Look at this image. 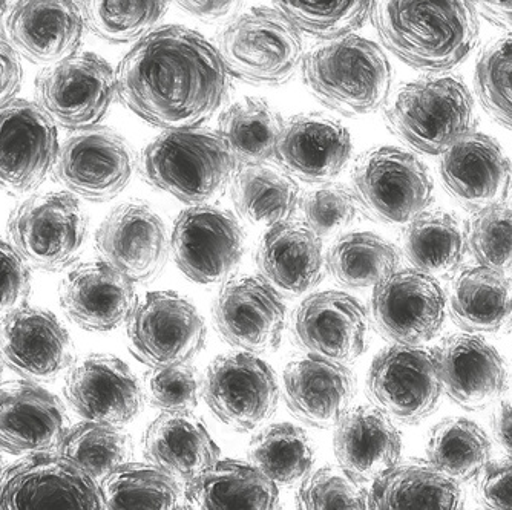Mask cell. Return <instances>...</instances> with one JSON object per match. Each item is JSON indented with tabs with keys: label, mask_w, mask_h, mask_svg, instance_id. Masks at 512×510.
I'll use <instances>...</instances> for the list:
<instances>
[{
	"label": "cell",
	"mask_w": 512,
	"mask_h": 510,
	"mask_svg": "<svg viewBox=\"0 0 512 510\" xmlns=\"http://www.w3.org/2000/svg\"><path fill=\"white\" fill-rule=\"evenodd\" d=\"M115 82L129 111L165 131L203 125L229 92V72L217 46L178 25L137 40L115 71Z\"/></svg>",
	"instance_id": "1"
},
{
	"label": "cell",
	"mask_w": 512,
	"mask_h": 510,
	"mask_svg": "<svg viewBox=\"0 0 512 510\" xmlns=\"http://www.w3.org/2000/svg\"><path fill=\"white\" fill-rule=\"evenodd\" d=\"M371 19L382 45L419 71H450L479 42L471 0H376Z\"/></svg>",
	"instance_id": "2"
},
{
	"label": "cell",
	"mask_w": 512,
	"mask_h": 510,
	"mask_svg": "<svg viewBox=\"0 0 512 510\" xmlns=\"http://www.w3.org/2000/svg\"><path fill=\"white\" fill-rule=\"evenodd\" d=\"M302 80L316 99L347 117L387 103L393 68L381 46L356 34L321 40L302 57Z\"/></svg>",
	"instance_id": "3"
},
{
	"label": "cell",
	"mask_w": 512,
	"mask_h": 510,
	"mask_svg": "<svg viewBox=\"0 0 512 510\" xmlns=\"http://www.w3.org/2000/svg\"><path fill=\"white\" fill-rule=\"evenodd\" d=\"M237 166L221 135L200 126L166 129L140 155L143 180L191 206L217 200Z\"/></svg>",
	"instance_id": "4"
},
{
	"label": "cell",
	"mask_w": 512,
	"mask_h": 510,
	"mask_svg": "<svg viewBox=\"0 0 512 510\" xmlns=\"http://www.w3.org/2000/svg\"><path fill=\"white\" fill-rule=\"evenodd\" d=\"M385 120L413 151L442 155L474 131V100L459 77H427L407 83L387 100Z\"/></svg>",
	"instance_id": "5"
},
{
	"label": "cell",
	"mask_w": 512,
	"mask_h": 510,
	"mask_svg": "<svg viewBox=\"0 0 512 510\" xmlns=\"http://www.w3.org/2000/svg\"><path fill=\"white\" fill-rule=\"evenodd\" d=\"M227 72L252 85L289 82L302 63L301 31L276 8H250L232 17L218 36Z\"/></svg>",
	"instance_id": "6"
},
{
	"label": "cell",
	"mask_w": 512,
	"mask_h": 510,
	"mask_svg": "<svg viewBox=\"0 0 512 510\" xmlns=\"http://www.w3.org/2000/svg\"><path fill=\"white\" fill-rule=\"evenodd\" d=\"M353 192L371 220L408 226L433 201V178L413 152L381 146L364 152L353 169Z\"/></svg>",
	"instance_id": "7"
},
{
	"label": "cell",
	"mask_w": 512,
	"mask_h": 510,
	"mask_svg": "<svg viewBox=\"0 0 512 510\" xmlns=\"http://www.w3.org/2000/svg\"><path fill=\"white\" fill-rule=\"evenodd\" d=\"M88 227V215L74 195L48 192L17 204L7 232L14 249L30 267L56 273L79 258Z\"/></svg>",
	"instance_id": "8"
},
{
	"label": "cell",
	"mask_w": 512,
	"mask_h": 510,
	"mask_svg": "<svg viewBox=\"0 0 512 510\" xmlns=\"http://www.w3.org/2000/svg\"><path fill=\"white\" fill-rule=\"evenodd\" d=\"M106 509L96 478L60 452L27 455L0 475V510Z\"/></svg>",
	"instance_id": "9"
},
{
	"label": "cell",
	"mask_w": 512,
	"mask_h": 510,
	"mask_svg": "<svg viewBox=\"0 0 512 510\" xmlns=\"http://www.w3.org/2000/svg\"><path fill=\"white\" fill-rule=\"evenodd\" d=\"M37 103L60 128H96L117 95L115 72L94 53H76L46 66L36 82Z\"/></svg>",
	"instance_id": "10"
},
{
	"label": "cell",
	"mask_w": 512,
	"mask_h": 510,
	"mask_svg": "<svg viewBox=\"0 0 512 510\" xmlns=\"http://www.w3.org/2000/svg\"><path fill=\"white\" fill-rule=\"evenodd\" d=\"M59 149L56 121L39 103L14 99L0 106V190L20 197L39 189Z\"/></svg>",
	"instance_id": "11"
},
{
	"label": "cell",
	"mask_w": 512,
	"mask_h": 510,
	"mask_svg": "<svg viewBox=\"0 0 512 510\" xmlns=\"http://www.w3.org/2000/svg\"><path fill=\"white\" fill-rule=\"evenodd\" d=\"M129 348L152 368L189 363L206 344L197 308L172 291H152L128 319Z\"/></svg>",
	"instance_id": "12"
},
{
	"label": "cell",
	"mask_w": 512,
	"mask_h": 510,
	"mask_svg": "<svg viewBox=\"0 0 512 510\" xmlns=\"http://www.w3.org/2000/svg\"><path fill=\"white\" fill-rule=\"evenodd\" d=\"M178 269L201 285L226 281L244 253L237 216L211 204H197L178 215L171 238Z\"/></svg>",
	"instance_id": "13"
},
{
	"label": "cell",
	"mask_w": 512,
	"mask_h": 510,
	"mask_svg": "<svg viewBox=\"0 0 512 510\" xmlns=\"http://www.w3.org/2000/svg\"><path fill=\"white\" fill-rule=\"evenodd\" d=\"M203 397L215 416L237 431H252L273 416L279 388L272 368L247 351L218 356L207 368Z\"/></svg>",
	"instance_id": "14"
},
{
	"label": "cell",
	"mask_w": 512,
	"mask_h": 510,
	"mask_svg": "<svg viewBox=\"0 0 512 510\" xmlns=\"http://www.w3.org/2000/svg\"><path fill=\"white\" fill-rule=\"evenodd\" d=\"M371 313L382 336L421 347L444 327L447 296L439 279L417 269L396 270L375 285Z\"/></svg>",
	"instance_id": "15"
},
{
	"label": "cell",
	"mask_w": 512,
	"mask_h": 510,
	"mask_svg": "<svg viewBox=\"0 0 512 510\" xmlns=\"http://www.w3.org/2000/svg\"><path fill=\"white\" fill-rule=\"evenodd\" d=\"M367 386L378 408L407 425L431 416L444 391L433 351L414 345L382 350L371 363Z\"/></svg>",
	"instance_id": "16"
},
{
	"label": "cell",
	"mask_w": 512,
	"mask_h": 510,
	"mask_svg": "<svg viewBox=\"0 0 512 510\" xmlns=\"http://www.w3.org/2000/svg\"><path fill=\"white\" fill-rule=\"evenodd\" d=\"M134 174V155L125 138L108 128L76 131L60 146L53 175L74 195L94 203L114 200Z\"/></svg>",
	"instance_id": "17"
},
{
	"label": "cell",
	"mask_w": 512,
	"mask_h": 510,
	"mask_svg": "<svg viewBox=\"0 0 512 510\" xmlns=\"http://www.w3.org/2000/svg\"><path fill=\"white\" fill-rule=\"evenodd\" d=\"M218 334L247 353H270L283 340L286 305L263 276H237L227 281L212 308Z\"/></svg>",
	"instance_id": "18"
},
{
	"label": "cell",
	"mask_w": 512,
	"mask_h": 510,
	"mask_svg": "<svg viewBox=\"0 0 512 510\" xmlns=\"http://www.w3.org/2000/svg\"><path fill=\"white\" fill-rule=\"evenodd\" d=\"M0 359L23 379H57L74 363V344L51 311L25 304L0 322Z\"/></svg>",
	"instance_id": "19"
},
{
	"label": "cell",
	"mask_w": 512,
	"mask_h": 510,
	"mask_svg": "<svg viewBox=\"0 0 512 510\" xmlns=\"http://www.w3.org/2000/svg\"><path fill=\"white\" fill-rule=\"evenodd\" d=\"M96 249L103 261L132 282L145 284L160 276L168 264V230L148 204H122L100 226Z\"/></svg>",
	"instance_id": "20"
},
{
	"label": "cell",
	"mask_w": 512,
	"mask_h": 510,
	"mask_svg": "<svg viewBox=\"0 0 512 510\" xmlns=\"http://www.w3.org/2000/svg\"><path fill=\"white\" fill-rule=\"evenodd\" d=\"M69 406L89 422L125 426L140 414L143 391L122 360L108 354H89L69 367L65 379Z\"/></svg>",
	"instance_id": "21"
},
{
	"label": "cell",
	"mask_w": 512,
	"mask_h": 510,
	"mask_svg": "<svg viewBox=\"0 0 512 510\" xmlns=\"http://www.w3.org/2000/svg\"><path fill=\"white\" fill-rule=\"evenodd\" d=\"M370 319L364 305L342 291L309 296L295 314L296 344L322 359L352 363L368 347Z\"/></svg>",
	"instance_id": "22"
},
{
	"label": "cell",
	"mask_w": 512,
	"mask_h": 510,
	"mask_svg": "<svg viewBox=\"0 0 512 510\" xmlns=\"http://www.w3.org/2000/svg\"><path fill=\"white\" fill-rule=\"evenodd\" d=\"M85 30L79 0H17L4 17L5 37L17 53L46 66L76 54Z\"/></svg>",
	"instance_id": "23"
},
{
	"label": "cell",
	"mask_w": 512,
	"mask_h": 510,
	"mask_svg": "<svg viewBox=\"0 0 512 510\" xmlns=\"http://www.w3.org/2000/svg\"><path fill=\"white\" fill-rule=\"evenodd\" d=\"M69 429L59 397L30 379L0 383V449L13 455L59 449Z\"/></svg>",
	"instance_id": "24"
},
{
	"label": "cell",
	"mask_w": 512,
	"mask_h": 510,
	"mask_svg": "<svg viewBox=\"0 0 512 510\" xmlns=\"http://www.w3.org/2000/svg\"><path fill=\"white\" fill-rule=\"evenodd\" d=\"M440 175L451 197L471 212L505 203L512 167L490 135L471 131L442 154Z\"/></svg>",
	"instance_id": "25"
},
{
	"label": "cell",
	"mask_w": 512,
	"mask_h": 510,
	"mask_svg": "<svg viewBox=\"0 0 512 510\" xmlns=\"http://www.w3.org/2000/svg\"><path fill=\"white\" fill-rule=\"evenodd\" d=\"M60 305L83 330H115L128 322L138 299L134 282L106 261L77 265L60 284Z\"/></svg>",
	"instance_id": "26"
},
{
	"label": "cell",
	"mask_w": 512,
	"mask_h": 510,
	"mask_svg": "<svg viewBox=\"0 0 512 510\" xmlns=\"http://www.w3.org/2000/svg\"><path fill=\"white\" fill-rule=\"evenodd\" d=\"M445 393L462 408L480 411L505 394L508 373L499 351L476 334H454L433 350Z\"/></svg>",
	"instance_id": "27"
},
{
	"label": "cell",
	"mask_w": 512,
	"mask_h": 510,
	"mask_svg": "<svg viewBox=\"0 0 512 510\" xmlns=\"http://www.w3.org/2000/svg\"><path fill=\"white\" fill-rule=\"evenodd\" d=\"M352 157V137L338 120L325 115L299 114L279 132L275 160L290 177L325 183L338 177Z\"/></svg>",
	"instance_id": "28"
},
{
	"label": "cell",
	"mask_w": 512,
	"mask_h": 510,
	"mask_svg": "<svg viewBox=\"0 0 512 510\" xmlns=\"http://www.w3.org/2000/svg\"><path fill=\"white\" fill-rule=\"evenodd\" d=\"M284 393L296 419L312 428H332L355 399L356 376L345 363L307 354L284 370Z\"/></svg>",
	"instance_id": "29"
},
{
	"label": "cell",
	"mask_w": 512,
	"mask_h": 510,
	"mask_svg": "<svg viewBox=\"0 0 512 510\" xmlns=\"http://www.w3.org/2000/svg\"><path fill=\"white\" fill-rule=\"evenodd\" d=\"M256 264L276 290L289 296L304 295L325 276L322 238L301 221L275 224L258 244Z\"/></svg>",
	"instance_id": "30"
},
{
	"label": "cell",
	"mask_w": 512,
	"mask_h": 510,
	"mask_svg": "<svg viewBox=\"0 0 512 510\" xmlns=\"http://www.w3.org/2000/svg\"><path fill=\"white\" fill-rule=\"evenodd\" d=\"M333 448L339 466L367 483L401 460L402 439L387 412L359 405L348 408L336 423Z\"/></svg>",
	"instance_id": "31"
},
{
	"label": "cell",
	"mask_w": 512,
	"mask_h": 510,
	"mask_svg": "<svg viewBox=\"0 0 512 510\" xmlns=\"http://www.w3.org/2000/svg\"><path fill=\"white\" fill-rule=\"evenodd\" d=\"M149 463L181 480H192L220 458L206 426L189 412H163L143 435Z\"/></svg>",
	"instance_id": "32"
},
{
	"label": "cell",
	"mask_w": 512,
	"mask_h": 510,
	"mask_svg": "<svg viewBox=\"0 0 512 510\" xmlns=\"http://www.w3.org/2000/svg\"><path fill=\"white\" fill-rule=\"evenodd\" d=\"M459 483L437 469L430 460L398 461L373 480L370 509L451 510L462 506Z\"/></svg>",
	"instance_id": "33"
},
{
	"label": "cell",
	"mask_w": 512,
	"mask_h": 510,
	"mask_svg": "<svg viewBox=\"0 0 512 510\" xmlns=\"http://www.w3.org/2000/svg\"><path fill=\"white\" fill-rule=\"evenodd\" d=\"M186 500L194 509H273L278 488L252 463L218 460L186 484Z\"/></svg>",
	"instance_id": "34"
},
{
	"label": "cell",
	"mask_w": 512,
	"mask_h": 510,
	"mask_svg": "<svg viewBox=\"0 0 512 510\" xmlns=\"http://www.w3.org/2000/svg\"><path fill=\"white\" fill-rule=\"evenodd\" d=\"M450 311L467 333H505L512 327L511 281L483 265L465 269L451 290Z\"/></svg>",
	"instance_id": "35"
},
{
	"label": "cell",
	"mask_w": 512,
	"mask_h": 510,
	"mask_svg": "<svg viewBox=\"0 0 512 510\" xmlns=\"http://www.w3.org/2000/svg\"><path fill=\"white\" fill-rule=\"evenodd\" d=\"M468 249L462 221L447 212H424L408 224L404 252L414 269L436 279H448L459 270Z\"/></svg>",
	"instance_id": "36"
},
{
	"label": "cell",
	"mask_w": 512,
	"mask_h": 510,
	"mask_svg": "<svg viewBox=\"0 0 512 510\" xmlns=\"http://www.w3.org/2000/svg\"><path fill=\"white\" fill-rule=\"evenodd\" d=\"M238 215L253 226L272 227L290 220L299 206V187L289 174L261 164H244L232 181Z\"/></svg>",
	"instance_id": "37"
},
{
	"label": "cell",
	"mask_w": 512,
	"mask_h": 510,
	"mask_svg": "<svg viewBox=\"0 0 512 510\" xmlns=\"http://www.w3.org/2000/svg\"><path fill=\"white\" fill-rule=\"evenodd\" d=\"M283 120L261 99L246 97L221 114L218 134L240 166L261 164L275 158Z\"/></svg>",
	"instance_id": "38"
},
{
	"label": "cell",
	"mask_w": 512,
	"mask_h": 510,
	"mask_svg": "<svg viewBox=\"0 0 512 510\" xmlns=\"http://www.w3.org/2000/svg\"><path fill=\"white\" fill-rule=\"evenodd\" d=\"M249 460L273 483L292 486L309 477L315 449L304 429L292 423H276L253 437Z\"/></svg>",
	"instance_id": "39"
},
{
	"label": "cell",
	"mask_w": 512,
	"mask_h": 510,
	"mask_svg": "<svg viewBox=\"0 0 512 510\" xmlns=\"http://www.w3.org/2000/svg\"><path fill=\"white\" fill-rule=\"evenodd\" d=\"M427 454L428 460L451 480L468 483L490 465L491 443L477 423L456 417L434 426Z\"/></svg>",
	"instance_id": "40"
},
{
	"label": "cell",
	"mask_w": 512,
	"mask_h": 510,
	"mask_svg": "<svg viewBox=\"0 0 512 510\" xmlns=\"http://www.w3.org/2000/svg\"><path fill=\"white\" fill-rule=\"evenodd\" d=\"M401 256L393 244L371 232L347 233L327 255V269L348 288L375 287L398 270Z\"/></svg>",
	"instance_id": "41"
},
{
	"label": "cell",
	"mask_w": 512,
	"mask_h": 510,
	"mask_svg": "<svg viewBox=\"0 0 512 510\" xmlns=\"http://www.w3.org/2000/svg\"><path fill=\"white\" fill-rule=\"evenodd\" d=\"M106 509H175L180 503L177 478L155 465L125 463L100 481Z\"/></svg>",
	"instance_id": "42"
},
{
	"label": "cell",
	"mask_w": 512,
	"mask_h": 510,
	"mask_svg": "<svg viewBox=\"0 0 512 510\" xmlns=\"http://www.w3.org/2000/svg\"><path fill=\"white\" fill-rule=\"evenodd\" d=\"M57 452L102 481L132 460L134 445L122 426L85 420L68 429Z\"/></svg>",
	"instance_id": "43"
},
{
	"label": "cell",
	"mask_w": 512,
	"mask_h": 510,
	"mask_svg": "<svg viewBox=\"0 0 512 510\" xmlns=\"http://www.w3.org/2000/svg\"><path fill=\"white\" fill-rule=\"evenodd\" d=\"M86 28L112 45L135 42L165 19L169 0H80Z\"/></svg>",
	"instance_id": "44"
},
{
	"label": "cell",
	"mask_w": 512,
	"mask_h": 510,
	"mask_svg": "<svg viewBox=\"0 0 512 510\" xmlns=\"http://www.w3.org/2000/svg\"><path fill=\"white\" fill-rule=\"evenodd\" d=\"M301 33L321 40L352 34L371 16L376 0H272Z\"/></svg>",
	"instance_id": "45"
},
{
	"label": "cell",
	"mask_w": 512,
	"mask_h": 510,
	"mask_svg": "<svg viewBox=\"0 0 512 510\" xmlns=\"http://www.w3.org/2000/svg\"><path fill=\"white\" fill-rule=\"evenodd\" d=\"M474 85L485 111L512 129V33L497 37L480 54Z\"/></svg>",
	"instance_id": "46"
},
{
	"label": "cell",
	"mask_w": 512,
	"mask_h": 510,
	"mask_svg": "<svg viewBox=\"0 0 512 510\" xmlns=\"http://www.w3.org/2000/svg\"><path fill=\"white\" fill-rule=\"evenodd\" d=\"M467 239L479 265L512 273V204L505 201L474 213Z\"/></svg>",
	"instance_id": "47"
},
{
	"label": "cell",
	"mask_w": 512,
	"mask_h": 510,
	"mask_svg": "<svg viewBox=\"0 0 512 510\" xmlns=\"http://www.w3.org/2000/svg\"><path fill=\"white\" fill-rule=\"evenodd\" d=\"M301 509H370V491L341 466H325L307 478L298 491Z\"/></svg>",
	"instance_id": "48"
},
{
	"label": "cell",
	"mask_w": 512,
	"mask_h": 510,
	"mask_svg": "<svg viewBox=\"0 0 512 510\" xmlns=\"http://www.w3.org/2000/svg\"><path fill=\"white\" fill-rule=\"evenodd\" d=\"M306 224L321 238L338 235L358 218L359 207L353 189L342 184H329L310 190L299 198Z\"/></svg>",
	"instance_id": "49"
},
{
	"label": "cell",
	"mask_w": 512,
	"mask_h": 510,
	"mask_svg": "<svg viewBox=\"0 0 512 510\" xmlns=\"http://www.w3.org/2000/svg\"><path fill=\"white\" fill-rule=\"evenodd\" d=\"M203 385L189 363L155 368L149 376V397L163 412H191L197 408Z\"/></svg>",
	"instance_id": "50"
},
{
	"label": "cell",
	"mask_w": 512,
	"mask_h": 510,
	"mask_svg": "<svg viewBox=\"0 0 512 510\" xmlns=\"http://www.w3.org/2000/svg\"><path fill=\"white\" fill-rule=\"evenodd\" d=\"M30 291V264L11 242L0 239V319L27 304Z\"/></svg>",
	"instance_id": "51"
},
{
	"label": "cell",
	"mask_w": 512,
	"mask_h": 510,
	"mask_svg": "<svg viewBox=\"0 0 512 510\" xmlns=\"http://www.w3.org/2000/svg\"><path fill=\"white\" fill-rule=\"evenodd\" d=\"M480 497L491 509H512V457L486 466L480 481Z\"/></svg>",
	"instance_id": "52"
},
{
	"label": "cell",
	"mask_w": 512,
	"mask_h": 510,
	"mask_svg": "<svg viewBox=\"0 0 512 510\" xmlns=\"http://www.w3.org/2000/svg\"><path fill=\"white\" fill-rule=\"evenodd\" d=\"M23 68L20 54L8 42L7 37H0V106L16 99L22 88Z\"/></svg>",
	"instance_id": "53"
},
{
	"label": "cell",
	"mask_w": 512,
	"mask_h": 510,
	"mask_svg": "<svg viewBox=\"0 0 512 510\" xmlns=\"http://www.w3.org/2000/svg\"><path fill=\"white\" fill-rule=\"evenodd\" d=\"M177 7L203 22H220L240 13L247 0H172Z\"/></svg>",
	"instance_id": "54"
},
{
	"label": "cell",
	"mask_w": 512,
	"mask_h": 510,
	"mask_svg": "<svg viewBox=\"0 0 512 510\" xmlns=\"http://www.w3.org/2000/svg\"><path fill=\"white\" fill-rule=\"evenodd\" d=\"M471 4L497 27L512 31V0H471Z\"/></svg>",
	"instance_id": "55"
},
{
	"label": "cell",
	"mask_w": 512,
	"mask_h": 510,
	"mask_svg": "<svg viewBox=\"0 0 512 510\" xmlns=\"http://www.w3.org/2000/svg\"><path fill=\"white\" fill-rule=\"evenodd\" d=\"M493 431L497 443L512 457V400L497 406L493 417Z\"/></svg>",
	"instance_id": "56"
},
{
	"label": "cell",
	"mask_w": 512,
	"mask_h": 510,
	"mask_svg": "<svg viewBox=\"0 0 512 510\" xmlns=\"http://www.w3.org/2000/svg\"><path fill=\"white\" fill-rule=\"evenodd\" d=\"M8 7V0H0V16L5 13Z\"/></svg>",
	"instance_id": "57"
},
{
	"label": "cell",
	"mask_w": 512,
	"mask_h": 510,
	"mask_svg": "<svg viewBox=\"0 0 512 510\" xmlns=\"http://www.w3.org/2000/svg\"><path fill=\"white\" fill-rule=\"evenodd\" d=\"M4 472V460H2V455H0V475Z\"/></svg>",
	"instance_id": "58"
}]
</instances>
